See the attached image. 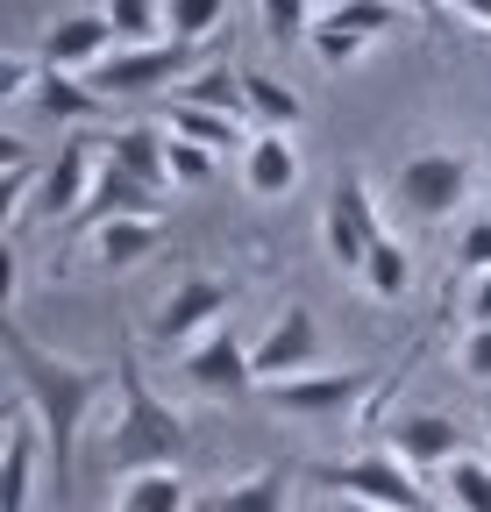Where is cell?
<instances>
[{
  "mask_svg": "<svg viewBox=\"0 0 491 512\" xmlns=\"http://www.w3.org/2000/svg\"><path fill=\"white\" fill-rule=\"evenodd\" d=\"M50 463V448H43V427L36 413L22 406L8 420V434H0V512H36V477Z\"/></svg>",
  "mask_w": 491,
  "mask_h": 512,
  "instance_id": "5bb4252c",
  "label": "cell"
},
{
  "mask_svg": "<svg viewBox=\"0 0 491 512\" xmlns=\"http://www.w3.org/2000/svg\"><path fill=\"white\" fill-rule=\"evenodd\" d=\"M43 86V57L36 50H8L0 57V100H36Z\"/></svg>",
  "mask_w": 491,
  "mask_h": 512,
  "instance_id": "1f68e13d",
  "label": "cell"
},
{
  "mask_svg": "<svg viewBox=\"0 0 491 512\" xmlns=\"http://www.w3.org/2000/svg\"><path fill=\"white\" fill-rule=\"evenodd\" d=\"M456 271H470V278L491 271V221H470V228H463V242H456Z\"/></svg>",
  "mask_w": 491,
  "mask_h": 512,
  "instance_id": "836d02e7",
  "label": "cell"
},
{
  "mask_svg": "<svg viewBox=\"0 0 491 512\" xmlns=\"http://www.w3.org/2000/svg\"><path fill=\"white\" fill-rule=\"evenodd\" d=\"M178 100H193V107H207V114H228V121H250V93H242V72H235V64L200 72ZM250 128H257V121H250Z\"/></svg>",
  "mask_w": 491,
  "mask_h": 512,
  "instance_id": "cb8c5ba5",
  "label": "cell"
},
{
  "mask_svg": "<svg viewBox=\"0 0 491 512\" xmlns=\"http://www.w3.org/2000/svg\"><path fill=\"white\" fill-rule=\"evenodd\" d=\"M164 128L171 136H186V143H200V150H250L257 143V128L250 121H228V114H207V107H193V100H171L164 107Z\"/></svg>",
  "mask_w": 491,
  "mask_h": 512,
  "instance_id": "ffe728a7",
  "label": "cell"
},
{
  "mask_svg": "<svg viewBox=\"0 0 491 512\" xmlns=\"http://www.w3.org/2000/svg\"><path fill=\"white\" fill-rule=\"evenodd\" d=\"M321 242H328V264L363 278V264H371V249L385 242V221H378V192L371 178H342L328 192V214H321Z\"/></svg>",
  "mask_w": 491,
  "mask_h": 512,
  "instance_id": "ba28073f",
  "label": "cell"
},
{
  "mask_svg": "<svg viewBox=\"0 0 491 512\" xmlns=\"http://www.w3.org/2000/svg\"><path fill=\"white\" fill-rule=\"evenodd\" d=\"M257 356V384H285V377H306L321 363V320H314V306H285L271 328H264V342L250 349Z\"/></svg>",
  "mask_w": 491,
  "mask_h": 512,
  "instance_id": "4fadbf2b",
  "label": "cell"
},
{
  "mask_svg": "<svg viewBox=\"0 0 491 512\" xmlns=\"http://www.w3.org/2000/svg\"><path fill=\"white\" fill-rule=\"evenodd\" d=\"M157 235H164V221H100L86 249H93V264L129 271V264H143V256L157 249Z\"/></svg>",
  "mask_w": 491,
  "mask_h": 512,
  "instance_id": "7402d4cb",
  "label": "cell"
},
{
  "mask_svg": "<svg viewBox=\"0 0 491 512\" xmlns=\"http://www.w3.org/2000/svg\"><path fill=\"white\" fill-rule=\"evenodd\" d=\"M121 505H136V512H193V491L178 470H143L121 484Z\"/></svg>",
  "mask_w": 491,
  "mask_h": 512,
  "instance_id": "4316f807",
  "label": "cell"
},
{
  "mask_svg": "<svg viewBox=\"0 0 491 512\" xmlns=\"http://www.w3.org/2000/svg\"><path fill=\"white\" fill-rule=\"evenodd\" d=\"M221 22H228V0H164V36L186 43V50L214 43Z\"/></svg>",
  "mask_w": 491,
  "mask_h": 512,
  "instance_id": "484cf974",
  "label": "cell"
},
{
  "mask_svg": "<svg viewBox=\"0 0 491 512\" xmlns=\"http://www.w3.org/2000/svg\"><path fill=\"white\" fill-rule=\"evenodd\" d=\"M207 512H292V470L285 463H264V470H250L242 484H228Z\"/></svg>",
  "mask_w": 491,
  "mask_h": 512,
  "instance_id": "44dd1931",
  "label": "cell"
},
{
  "mask_svg": "<svg viewBox=\"0 0 491 512\" xmlns=\"http://www.w3.org/2000/svg\"><path fill=\"white\" fill-rule=\"evenodd\" d=\"M470 328H491V271L470 285Z\"/></svg>",
  "mask_w": 491,
  "mask_h": 512,
  "instance_id": "d590c367",
  "label": "cell"
},
{
  "mask_svg": "<svg viewBox=\"0 0 491 512\" xmlns=\"http://www.w3.org/2000/svg\"><path fill=\"white\" fill-rule=\"evenodd\" d=\"M456 363H463V377L491 384V328H470V335H463V349H456Z\"/></svg>",
  "mask_w": 491,
  "mask_h": 512,
  "instance_id": "e575fe53",
  "label": "cell"
},
{
  "mask_svg": "<svg viewBox=\"0 0 491 512\" xmlns=\"http://www.w3.org/2000/svg\"><path fill=\"white\" fill-rule=\"evenodd\" d=\"M399 22H406L399 0H342V8H321V15H314L306 50H314L328 72H342V64H356L363 50H378Z\"/></svg>",
  "mask_w": 491,
  "mask_h": 512,
  "instance_id": "52a82bcc",
  "label": "cell"
},
{
  "mask_svg": "<svg viewBox=\"0 0 491 512\" xmlns=\"http://www.w3.org/2000/svg\"><path fill=\"white\" fill-rule=\"evenodd\" d=\"M385 434H392V456H399L406 470H420V477H427V470L442 477L456 456H470V448H463V420H449V413H406V420H392Z\"/></svg>",
  "mask_w": 491,
  "mask_h": 512,
  "instance_id": "9a60e30c",
  "label": "cell"
},
{
  "mask_svg": "<svg viewBox=\"0 0 491 512\" xmlns=\"http://www.w3.org/2000/svg\"><path fill=\"white\" fill-rule=\"evenodd\" d=\"M79 221H86V235H93L100 221H164V192H150L143 178H129L121 164H100L93 200L79 207Z\"/></svg>",
  "mask_w": 491,
  "mask_h": 512,
  "instance_id": "2e32d148",
  "label": "cell"
},
{
  "mask_svg": "<svg viewBox=\"0 0 491 512\" xmlns=\"http://www.w3.org/2000/svg\"><path fill=\"white\" fill-rule=\"evenodd\" d=\"M107 22L121 29V43L143 50V43H164V0H100Z\"/></svg>",
  "mask_w": 491,
  "mask_h": 512,
  "instance_id": "f1b7e54d",
  "label": "cell"
},
{
  "mask_svg": "<svg viewBox=\"0 0 491 512\" xmlns=\"http://www.w3.org/2000/svg\"><path fill=\"white\" fill-rule=\"evenodd\" d=\"M406 285H413V256H406L399 235H385L371 249V264H363V292L371 299H406Z\"/></svg>",
  "mask_w": 491,
  "mask_h": 512,
  "instance_id": "83f0119b",
  "label": "cell"
},
{
  "mask_svg": "<svg viewBox=\"0 0 491 512\" xmlns=\"http://www.w3.org/2000/svg\"><path fill=\"white\" fill-rule=\"evenodd\" d=\"M399 8H406V15H420V22H442V15H449L442 0H399Z\"/></svg>",
  "mask_w": 491,
  "mask_h": 512,
  "instance_id": "74e56055",
  "label": "cell"
},
{
  "mask_svg": "<svg viewBox=\"0 0 491 512\" xmlns=\"http://www.w3.org/2000/svg\"><path fill=\"white\" fill-rule=\"evenodd\" d=\"M484 185H491V171H484Z\"/></svg>",
  "mask_w": 491,
  "mask_h": 512,
  "instance_id": "60d3db41",
  "label": "cell"
},
{
  "mask_svg": "<svg viewBox=\"0 0 491 512\" xmlns=\"http://www.w3.org/2000/svg\"><path fill=\"white\" fill-rule=\"evenodd\" d=\"M442 484H449L456 512H491V456H456L442 470Z\"/></svg>",
  "mask_w": 491,
  "mask_h": 512,
  "instance_id": "f546056e",
  "label": "cell"
},
{
  "mask_svg": "<svg viewBox=\"0 0 491 512\" xmlns=\"http://www.w3.org/2000/svg\"><path fill=\"white\" fill-rule=\"evenodd\" d=\"M271 406L292 413V420H321V427H342V420H363L378 399V370L363 363H342V370H306V377H285V384H264Z\"/></svg>",
  "mask_w": 491,
  "mask_h": 512,
  "instance_id": "277c9868",
  "label": "cell"
},
{
  "mask_svg": "<svg viewBox=\"0 0 491 512\" xmlns=\"http://www.w3.org/2000/svg\"><path fill=\"white\" fill-rule=\"evenodd\" d=\"M299 143L292 136H271V128H257V143L242 150V185H250V200H292L299 192Z\"/></svg>",
  "mask_w": 491,
  "mask_h": 512,
  "instance_id": "e0dca14e",
  "label": "cell"
},
{
  "mask_svg": "<svg viewBox=\"0 0 491 512\" xmlns=\"http://www.w3.org/2000/svg\"><path fill=\"white\" fill-rule=\"evenodd\" d=\"M314 0H257V22H264V36L271 43H306L314 36Z\"/></svg>",
  "mask_w": 491,
  "mask_h": 512,
  "instance_id": "4dcf8cb0",
  "label": "cell"
},
{
  "mask_svg": "<svg viewBox=\"0 0 491 512\" xmlns=\"http://www.w3.org/2000/svg\"><path fill=\"white\" fill-rule=\"evenodd\" d=\"M164 136H171V128H164ZM207 178H214V150L171 136V185H207Z\"/></svg>",
  "mask_w": 491,
  "mask_h": 512,
  "instance_id": "d6a6232c",
  "label": "cell"
},
{
  "mask_svg": "<svg viewBox=\"0 0 491 512\" xmlns=\"http://www.w3.org/2000/svg\"><path fill=\"white\" fill-rule=\"evenodd\" d=\"M121 50V29L107 22V8H79V15H57L36 43L43 72H72V79H93L100 64Z\"/></svg>",
  "mask_w": 491,
  "mask_h": 512,
  "instance_id": "9c48e42d",
  "label": "cell"
},
{
  "mask_svg": "<svg viewBox=\"0 0 491 512\" xmlns=\"http://www.w3.org/2000/svg\"><path fill=\"white\" fill-rule=\"evenodd\" d=\"M100 164H107V143L100 136H65L57 143V157H50V171H43V192H36V214L43 221H79V207L93 200V178H100Z\"/></svg>",
  "mask_w": 491,
  "mask_h": 512,
  "instance_id": "8fae6325",
  "label": "cell"
},
{
  "mask_svg": "<svg viewBox=\"0 0 491 512\" xmlns=\"http://www.w3.org/2000/svg\"><path fill=\"white\" fill-rule=\"evenodd\" d=\"M449 15H463V22H477V29H491V0H442Z\"/></svg>",
  "mask_w": 491,
  "mask_h": 512,
  "instance_id": "8d00e7d4",
  "label": "cell"
},
{
  "mask_svg": "<svg viewBox=\"0 0 491 512\" xmlns=\"http://www.w3.org/2000/svg\"><path fill=\"white\" fill-rule=\"evenodd\" d=\"M306 477L328 484V491H342L363 512H435L420 470H406L392 448H385V456H349V463H306Z\"/></svg>",
  "mask_w": 491,
  "mask_h": 512,
  "instance_id": "3957f363",
  "label": "cell"
},
{
  "mask_svg": "<svg viewBox=\"0 0 491 512\" xmlns=\"http://www.w3.org/2000/svg\"><path fill=\"white\" fill-rule=\"evenodd\" d=\"M328 8H342V0H328Z\"/></svg>",
  "mask_w": 491,
  "mask_h": 512,
  "instance_id": "ab89813d",
  "label": "cell"
},
{
  "mask_svg": "<svg viewBox=\"0 0 491 512\" xmlns=\"http://www.w3.org/2000/svg\"><path fill=\"white\" fill-rule=\"evenodd\" d=\"M242 93H250V121L271 128V136H292V128L306 121V100L285 79H271V72H242Z\"/></svg>",
  "mask_w": 491,
  "mask_h": 512,
  "instance_id": "603a6c76",
  "label": "cell"
},
{
  "mask_svg": "<svg viewBox=\"0 0 491 512\" xmlns=\"http://www.w3.org/2000/svg\"><path fill=\"white\" fill-rule=\"evenodd\" d=\"M114 392H121V413H114V427H107V470H114L121 484L143 477V470H178V463L193 456L186 413H178L157 384L143 377V363H136L129 342L114 349Z\"/></svg>",
  "mask_w": 491,
  "mask_h": 512,
  "instance_id": "7a4b0ae2",
  "label": "cell"
},
{
  "mask_svg": "<svg viewBox=\"0 0 491 512\" xmlns=\"http://www.w3.org/2000/svg\"><path fill=\"white\" fill-rule=\"evenodd\" d=\"M0 349H8V370H15V392L22 406L36 413L43 427V448H50V484L72 491L79 484V434L93 420V406L114 392V363H72L43 349L22 320H0Z\"/></svg>",
  "mask_w": 491,
  "mask_h": 512,
  "instance_id": "6da1fadb",
  "label": "cell"
},
{
  "mask_svg": "<svg viewBox=\"0 0 491 512\" xmlns=\"http://www.w3.org/2000/svg\"><path fill=\"white\" fill-rule=\"evenodd\" d=\"M193 72V50L186 43H143V50H129L121 43L100 72H93V93L100 100H129V93H157V86H171V79H186Z\"/></svg>",
  "mask_w": 491,
  "mask_h": 512,
  "instance_id": "30bf717a",
  "label": "cell"
},
{
  "mask_svg": "<svg viewBox=\"0 0 491 512\" xmlns=\"http://www.w3.org/2000/svg\"><path fill=\"white\" fill-rule=\"evenodd\" d=\"M107 164H121L129 178H143L150 192H171V136L157 121H129L107 136Z\"/></svg>",
  "mask_w": 491,
  "mask_h": 512,
  "instance_id": "ac0fdd59",
  "label": "cell"
},
{
  "mask_svg": "<svg viewBox=\"0 0 491 512\" xmlns=\"http://www.w3.org/2000/svg\"><path fill=\"white\" fill-rule=\"evenodd\" d=\"M257 342H242L235 328H214L200 349H186V384L207 399H250L257 392Z\"/></svg>",
  "mask_w": 491,
  "mask_h": 512,
  "instance_id": "7c38bea8",
  "label": "cell"
},
{
  "mask_svg": "<svg viewBox=\"0 0 491 512\" xmlns=\"http://www.w3.org/2000/svg\"><path fill=\"white\" fill-rule=\"evenodd\" d=\"M0 228H22L29 214H36V192H43V171L50 164H36V150L22 143V136H0Z\"/></svg>",
  "mask_w": 491,
  "mask_h": 512,
  "instance_id": "d6986e66",
  "label": "cell"
},
{
  "mask_svg": "<svg viewBox=\"0 0 491 512\" xmlns=\"http://www.w3.org/2000/svg\"><path fill=\"white\" fill-rule=\"evenodd\" d=\"M114 512H136V505H121V498H114Z\"/></svg>",
  "mask_w": 491,
  "mask_h": 512,
  "instance_id": "f35d334b",
  "label": "cell"
},
{
  "mask_svg": "<svg viewBox=\"0 0 491 512\" xmlns=\"http://www.w3.org/2000/svg\"><path fill=\"white\" fill-rule=\"evenodd\" d=\"M228 306H235V285L228 278H186V285H171L150 313V342L157 349H200L214 328H228Z\"/></svg>",
  "mask_w": 491,
  "mask_h": 512,
  "instance_id": "8992f818",
  "label": "cell"
},
{
  "mask_svg": "<svg viewBox=\"0 0 491 512\" xmlns=\"http://www.w3.org/2000/svg\"><path fill=\"white\" fill-rule=\"evenodd\" d=\"M470 192H477V164H470L463 150H427V157H406V164L392 171V207H399L406 221H420V228L449 221Z\"/></svg>",
  "mask_w": 491,
  "mask_h": 512,
  "instance_id": "5b68a950",
  "label": "cell"
},
{
  "mask_svg": "<svg viewBox=\"0 0 491 512\" xmlns=\"http://www.w3.org/2000/svg\"><path fill=\"white\" fill-rule=\"evenodd\" d=\"M36 107H43L50 121H93L107 100L93 93V79H72V72H43V86H36Z\"/></svg>",
  "mask_w": 491,
  "mask_h": 512,
  "instance_id": "d4e9b609",
  "label": "cell"
}]
</instances>
